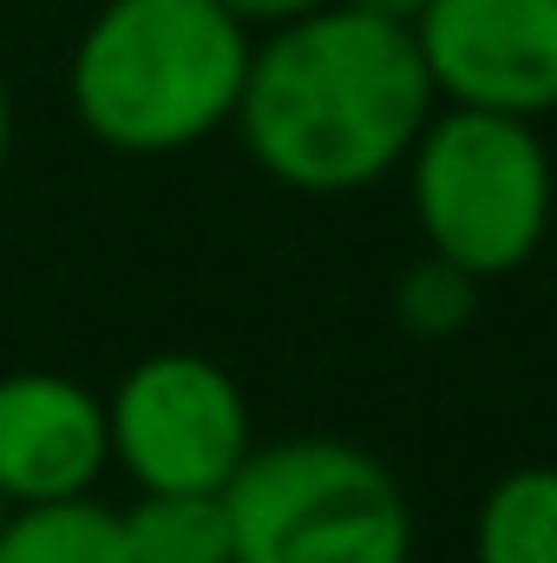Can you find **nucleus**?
I'll use <instances>...</instances> for the list:
<instances>
[{
  "label": "nucleus",
  "instance_id": "nucleus-16",
  "mask_svg": "<svg viewBox=\"0 0 557 563\" xmlns=\"http://www.w3.org/2000/svg\"><path fill=\"white\" fill-rule=\"evenodd\" d=\"M407 563H414V558H407Z\"/></svg>",
  "mask_w": 557,
  "mask_h": 563
},
{
  "label": "nucleus",
  "instance_id": "nucleus-9",
  "mask_svg": "<svg viewBox=\"0 0 557 563\" xmlns=\"http://www.w3.org/2000/svg\"><path fill=\"white\" fill-rule=\"evenodd\" d=\"M472 563H557V465H512L472 511Z\"/></svg>",
  "mask_w": 557,
  "mask_h": 563
},
{
  "label": "nucleus",
  "instance_id": "nucleus-13",
  "mask_svg": "<svg viewBox=\"0 0 557 563\" xmlns=\"http://www.w3.org/2000/svg\"><path fill=\"white\" fill-rule=\"evenodd\" d=\"M348 7H361V13H381V20H401V26H414L419 13H426V0H348Z\"/></svg>",
  "mask_w": 557,
  "mask_h": 563
},
{
  "label": "nucleus",
  "instance_id": "nucleus-10",
  "mask_svg": "<svg viewBox=\"0 0 557 563\" xmlns=\"http://www.w3.org/2000/svg\"><path fill=\"white\" fill-rule=\"evenodd\" d=\"M119 525L132 563H237L223 492H139Z\"/></svg>",
  "mask_w": 557,
  "mask_h": 563
},
{
  "label": "nucleus",
  "instance_id": "nucleus-7",
  "mask_svg": "<svg viewBox=\"0 0 557 563\" xmlns=\"http://www.w3.org/2000/svg\"><path fill=\"white\" fill-rule=\"evenodd\" d=\"M112 472V426L106 394L53 367L0 374V498L7 505H53L86 498Z\"/></svg>",
  "mask_w": 557,
  "mask_h": 563
},
{
  "label": "nucleus",
  "instance_id": "nucleus-12",
  "mask_svg": "<svg viewBox=\"0 0 557 563\" xmlns=\"http://www.w3.org/2000/svg\"><path fill=\"white\" fill-rule=\"evenodd\" d=\"M250 33H270V26H288V20H302V13H315V7H328V0H223Z\"/></svg>",
  "mask_w": 557,
  "mask_h": 563
},
{
  "label": "nucleus",
  "instance_id": "nucleus-4",
  "mask_svg": "<svg viewBox=\"0 0 557 563\" xmlns=\"http://www.w3.org/2000/svg\"><path fill=\"white\" fill-rule=\"evenodd\" d=\"M407 203L433 256L499 282L545 250L557 170L532 119L439 106L407 151Z\"/></svg>",
  "mask_w": 557,
  "mask_h": 563
},
{
  "label": "nucleus",
  "instance_id": "nucleus-3",
  "mask_svg": "<svg viewBox=\"0 0 557 563\" xmlns=\"http://www.w3.org/2000/svg\"><path fill=\"white\" fill-rule=\"evenodd\" d=\"M237 563H407L414 511L401 478L354 439L295 432L250 445L223 485Z\"/></svg>",
  "mask_w": 557,
  "mask_h": 563
},
{
  "label": "nucleus",
  "instance_id": "nucleus-1",
  "mask_svg": "<svg viewBox=\"0 0 557 563\" xmlns=\"http://www.w3.org/2000/svg\"><path fill=\"white\" fill-rule=\"evenodd\" d=\"M439 92L414 26L328 0L256 33L230 132L250 164L302 197H354L407 164Z\"/></svg>",
  "mask_w": 557,
  "mask_h": 563
},
{
  "label": "nucleus",
  "instance_id": "nucleus-2",
  "mask_svg": "<svg viewBox=\"0 0 557 563\" xmlns=\"http://www.w3.org/2000/svg\"><path fill=\"white\" fill-rule=\"evenodd\" d=\"M256 33L223 0H106L66 66L73 119L119 157H171L237 119Z\"/></svg>",
  "mask_w": 557,
  "mask_h": 563
},
{
  "label": "nucleus",
  "instance_id": "nucleus-5",
  "mask_svg": "<svg viewBox=\"0 0 557 563\" xmlns=\"http://www.w3.org/2000/svg\"><path fill=\"white\" fill-rule=\"evenodd\" d=\"M106 426L112 465L139 492H223L256 445L237 374L190 347L132 361L106 400Z\"/></svg>",
  "mask_w": 557,
  "mask_h": 563
},
{
  "label": "nucleus",
  "instance_id": "nucleus-8",
  "mask_svg": "<svg viewBox=\"0 0 557 563\" xmlns=\"http://www.w3.org/2000/svg\"><path fill=\"white\" fill-rule=\"evenodd\" d=\"M0 563H132V558H125L119 511L99 492H86V498H53V505H7Z\"/></svg>",
  "mask_w": 557,
  "mask_h": 563
},
{
  "label": "nucleus",
  "instance_id": "nucleus-14",
  "mask_svg": "<svg viewBox=\"0 0 557 563\" xmlns=\"http://www.w3.org/2000/svg\"><path fill=\"white\" fill-rule=\"evenodd\" d=\"M7 151H13V86L0 73V170H7Z\"/></svg>",
  "mask_w": 557,
  "mask_h": 563
},
{
  "label": "nucleus",
  "instance_id": "nucleus-15",
  "mask_svg": "<svg viewBox=\"0 0 557 563\" xmlns=\"http://www.w3.org/2000/svg\"><path fill=\"white\" fill-rule=\"evenodd\" d=\"M0 525H7V498H0Z\"/></svg>",
  "mask_w": 557,
  "mask_h": 563
},
{
  "label": "nucleus",
  "instance_id": "nucleus-6",
  "mask_svg": "<svg viewBox=\"0 0 557 563\" xmlns=\"http://www.w3.org/2000/svg\"><path fill=\"white\" fill-rule=\"evenodd\" d=\"M414 40L439 106L532 125L557 112V0H426Z\"/></svg>",
  "mask_w": 557,
  "mask_h": 563
},
{
  "label": "nucleus",
  "instance_id": "nucleus-11",
  "mask_svg": "<svg viewBox=\"0 0 557 563\" xmlns=\"http://www.w3.org/2000/svg\"><path fill=\"white\" fill-rule=\"evenodd\" d=\"M479 288H485V282L472 276V269H459V263H446V256L426 250V256L407 263L401 282H394V321H401V334H414V341H452V334L472 328Z\"/></svg>",
  "mask_w": 557,
  "mask_h": 563
}]
</instances>
